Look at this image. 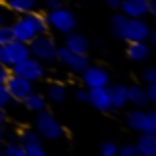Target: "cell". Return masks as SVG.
<instances>
[{
	"instance_id": "cell-1",
	"label": "cell",
	"mask_w": 156,
	"mask_h": 156,
	"mask_svg": "<svg viewBox=\"0 0 156 156\" xmlns=\"http://www.w3.org/2000/svg\"><path fill=\"white\" fill-rule=\"evenodd\" d=\"M10 28H12V38L14 40L30 44L38 34H46L48 32V20L40 12H28V14L20 16Z\"/></svg>"
},
{
	"instance_id": "cell-2",
	"label": "cell",
	"mask_w": 156,
	"mask_h": 156,
	"mask_svg": "<svg viewBox=\"0 0 156 156\" xmlns=\"http://www.w3.org/2000/svg\"><path fill=\"white\" fill-rule=\"evenodd\" d=\"M36 133L40 138H48V140H59L65 134V129L59 121L50 113V111H40L36 117Z\"/></svg>"
},
{
	"instance_id": "cell-3",
	"label": "cell",
	"mask_w": 156,
	"mask_h": 156,
	"mask_svg": "<svg viewBox=\"0 0 156 156\" xmlns=\"http://www.w3.org/2000/svg\"><path fill=\"white\" fill-rule=\"evenodd\" d=\"M46 20H48V28L59 32V34H69V32H73L75 26H77L75 14H73L71 10H67V8H63V6L55 8V10H48Z\"/></svg>"
},
{
	"instance_id": "cell-4",
	"label": "cell",
	"mask_w": 156,
	"mask_h": 156,
	"mask_svg": "<svg viewBox=\"0 0 156 156\" xmlns=\"http://www.w3.org/2000/svg\"><path fill=\"white\" fill-rule=\"evenodd\" d=\"M30 55L36 57L38 61L42 63H48V61L55 59V53H57V44L53 42V38H50L48 34H38L30 44Z\"/></svg>"
},
{
	"instance_id": "cell-5",
	"label": "cell",
	"mask_w": 156,
	"mask_h": 156,
	"mask_svg": "<svg viewBox=\"0 0 156 156\" xmlns=\"http://www.w3.org/2000/svg\"><path fill=\"white\" fill-rule=\"evenodd\" d=\"M10 71L12 73H16V75H20V77H24V79H28V81H40V79H44V75H46V67H44V63L42 61H38L36 57H26V59H22V61H18V63H14L10 67Z\"/></svg>"
},
{
	"instance_id": "cell-6",
	"label": "cell",
	"mask_w": 156,
	"mask_h": 156,
	"mask_svg": "<svg viewBox=\"0 0 156 156\" xmlns=\"http://www.w3.org/2000/svg\"><path fill=\"white\" fill-rule=\"evenodd\" d=\"M30 57V48L28 44L18 42V40H12V42L0 46V63L6 65V67H12L14 63Z\"/></svg>"
},
{
	"instance_id": "cell-7",
	"label": "cell",
	"mask_w": 156,
	"mask_h": 156,
	"mask_svg": "<svg viewBox=\"0 0 156 156\" xmlns=\"http://www.w3.org/2000/svg\"><path fill=\"white\" fill-rule=\"evenodd\" d=\"M148 36H150V26L142 18H126L121 40H125V42H146Z\"/></svg>"
},
{
	"instance_id": "cell-8",
	"label": "cell",
	"mask_w": 156,
	"mask_h": 156,
	"mask_svg": "<svg viewBox=\"0 0 156 156\" xmlns=\"http://www.w3.org/2000/svg\"><path fill=\"white\" fill-rule=\"evenodd\" d=\"M55 59H59V63H63L69 71H75V73H81L85 67L89 65V57L87 53H75L71 50H67L65 46L57 48V53H55Z\"/></svg>"
},
{
	"instance_id": "cell-9",
	"label": "cell",
	"mask_w": 156,
	"mask_h": 156,
	"mask_svg": "<svg viewBox=\"0 0 156 156\" xmlns=\"http://www.w3.org/2000/svg\"><path fill=\"white\" fill-rule=\"evenodd\" d=\"M4 85H6V89H8V93H10L14 103L16 101H24L34 91V83H32V81L24 79V77L16 75V73H12V71H10V75H8V79L4 81Z\"/></svg>"
},
{
	"instance_id": "cell-10",
	"label": "cell",
	"mask_w": 156,
	"mask_h": 156,
	"mask_svg": "<svg viewBox=\"0 0 156 156\" xmlns=\"http://www.w3.org/2000/svg\"><path fill=\"white\" fill-rule=\"evenodd\" d=\"M81 81L87 89H97V87H107L111 83V75L109 71L99 65H91L89 63L87 67L81 71Z\"/></svg>"
},
{
	"instance_id": "cell-11",
	"label": "cell",
	"mask_w": 156,
	"mask_h": 156,
	"mask_svg": "<svg viewBox=\"0 0 156 156\" xmlns=\"http://www.w3.org/2000/svg\"><path fill=\"white\" fill-rule=\"evenodd\" d=\"M121 10L126 18H144L150 14V0H122Z\"/></svg>"
},
{
	"instance_id": "cell-12",
	"label": "cell",
	"mask_w": 156,
	"mask_h": 156,
	"mask_svg": "<svg viewBox=\"0 0 156 156\" xmlns=\"http://www.w3.org/2000/svg\"><path fill=\"white\" fill-rule=\"evenodd\" d=\"M87 103H91V107H95L97 111H111V99H109V91L107 87H97V89H89V99Z\"/></svg>"
},
{
	"instance_id": "cell-13",
	"label": "cell",
	"mask_w": 156,
	"mask_h": 156,
	"mask_svg": "<svg viewBox=\"0 0 156 156\" xmlns=\"http://www.w3.org/2000/svg\"><path fill=\"white\" fill-rule=\"evenodd\" d=\"M107 91H109V99H111L113 109H125L129 105V101H126V85L122 83L107 85Z\"/></svg>"
},
{
	"instance_id": "cell-14",
	"label": "cell",
	"mask_w": 156,
	"mask_h": 156,
	"mask_svg": "<svg viewBox=\"0 0 156 156\" xmlns=\"http://www.w3.org/2000/svg\"><path fill=\"white\" fill-rule=\"evenodd\" d=\"M65 48L75 51V53H87L89 51V40L83 34L73 30L69 34H65Z\"/></svg>"
},
{
	"instance_id": "cell-15",
	"label": "cell",
	"mask_w": 156,
	"mask_h": 156,
	"mask_svg": "<svg viewBox=\"0 0 156 156\" xmlns=\"http://www.w3.org/2000/svg\"><path fill=\"white\" fill-rule=\"evenodd\" d=\"M126 101L130 105L138 107V109H144L148 105V97H146V87L140 85H129L126 87Z\"/></svg>"
},
{
	"instance_id": "cell-16",
	"label": "cell",
	"mask_w": 156,
	"mask_h": 156,
	"mask_svg": "<svg viewBox=\"0 0 156 156\" xmlns=\"http://www.w3.org/2000/svg\"><path fill=\"white\" fill-rule=\"evenodd\" d=\"M126 55L133 61H144V59H148V55H150V48H148L146 42H129Z\"/></svg>"
},
{
	"instance_id": "cell-17",
	"label": "cell",
	"mask_w": 156,
	"mask_h": 156,
	"mask_svg": "<svg viewBox=\"0 0 156 156\" xmlns=\"http://www.w3.org/2000/svg\"><path fill=\"white\" fill-rule=\"evenodd\" d=\"M134 146L138 148V152L142 156H156V136L154 134L142 133L140 136H138V140H136Z\"/></svg>"
},
{
	"instance_id": "cell-18",
	"label": "cell",
	"mask_w": 156,
	"mask_h": 156,
	"mask_svg": "<svg viewBox=\"0 0 156 156\" xmlns=\"http://www.w3.org/2000/svg\"><path fill=\"white\" fill-rule=\"evenodd\" d=\"M8 6V10L16 12V14H28L34 12L38 6V0H4Z\"/></svg>"
},
{
	"instance_id": "cell-19",
	"label": "cell",
	"mask_w": 156,
	"mask_h": 156,
	"mask_svg": "<svg viewBox=\"0 0 156 156\" xmlns=\"http://www.w3.org/2000/svg\"><path fill=\"white\" fill-rule=\"evenodd\" d=\"M22 103H24V107H26L28 111H32V113H40V111L46 109L48 101H46V97H44V95H40V93L32 91L30 95H28L26 99L22 101Z\"/></svg>"
},
{
	"instance_id": "cell-20",
	"label": "cell",
	"mask_w": 156,
	"mask_h": 156,
	"mask_svg": "<svg viewBox=\"0 0 156 156\" xmlns=\"http://www.w3.org/2000/svg\"><path fill=\"white\" fill-rule=\"evenodd\" d=\"M142 122H144V109L134 107L133 111H129V115H126V125H129L130 130L142 133Z\"/></svg>"
},
{
	"instance_id": "cell-21",
	"label": "cell",
	"mask_w": 156,
	"mask_h": 156,
	"mask_svg": "<svg viewBox=\"0 0 156 156\" xmlns=\"http://www.w3.org/2000/svg\"><path fill=\"white\" fill-rule=\"evenodd\" d=\"M48 99L53 101V103H63V101L67 99V89H65V85L51 83L50 87H48Z\"/></svg>"
},
{
	"instance_id": "cell-22",
	"label": "cell",
	"mask_w": 156,
	"mask_h": 156,
	"mask_svg": "<svg viewBox=\"0 0 156 156\" xmlns=\"http://www.w3.org/2000/svg\"><path fill=\"white\" fill-rule=\"evenodd\" d=\"M126 22V16L122 12H117V14L111 16V32L117 40H121V34H122V26Z\"/></svg>"
},
{
	"instance_id": "cell-23",
	"label": "cell",
	"mask_w": 156,
	"mask_h": 156,
	"mask_svg": "<svg viewBox=\"0 0 156 156\" xmlns=\"http://www.w3.org/2000/svg\"><path fill=\"white\" fill-rule=\"evenodd\" d=\"M142 133H146V134H154V136H156V109H152V111H144Z\"/></svg>"
},
{
	"instance_id": "cell-24",
	"label": "cell",
	"mask_w": 156,
	"mask_h": 156,
	"mask_svg": "<svg viewBox=\"0 0 156 156\" xmlns=\"http://www.w3.org/2000/svg\"><path fill=\"white\" fill-rule=\"evenodd\" d=\"M18 142H20L22 146H28V144H34V142H42V138H40V134L36 133V130L26 129V130H20Z\"/></svg>"
},
{
	"instance_id": "cell-25",
	"label": "cell",
	"mask_w": 156,
	"mask_h": 156,
	"mask_svg": "<svg viewBox=\"0 0 156 156\" xmlns=\"http://www.w3.org/2000/svg\"><path fill=\"white\" fill-rule=\"evenodd\" d=\"M0 152H2V156H26L24 146L20 142H6V144H2Z\"/></svg>"
},
{
	"instance_id": "cell-26",
	"label": "cell",
	"mask_w": 156,
	"mask_h": 156,
	"mask_svg": "<svg viewBox=\"0 0 156 156\" xmlns=\"http://www.w3.org/2000/svg\"><path fill=\"white\" fill-rule=\"evenodd\" d=\"M99 152H101V156H117L119 146H117V142H113V140H103L99 144Z\"/></svg>"
},
{
	"instance_id": "cell-27",
	"label": "cell",
	"mask_w": 156,
	"mask_h": 156,
	"mask_svg": "<svg viewBox=\"0 0 156 156\" xmlns=\"http://www.w3.org/2000/svg\"><path fill=\"white\" fill-rule=\"evenodd\" d=\"M24 154L26 156H46V150H44L42 142H34V144L24 146Z\"/></svg>"
},
{
	"instance_id": "cell-28",
	"label": "cell",
	"mask_w": 156,
	"mask_h": 156,
	"mask_svg": "<svg viewBox=\"0 0 156 156\" xmlns=\"http://www.w3.org/2000/svg\"><path fill=\"white\" fill-rule=\"evenodd\" d=\"M10 103H14V101H12L10 93H8V89H6V85L0 83V109H6Z\"/></svg>"
},
{
	"instance_id": "cell-29",
	"label": "cell",
	"mask_w": 156,
	"mask_h": 156,
	"mask_svg": "<svg viewBox=\"0 0 156 156\" xmlns=\"http://www.w3.org/2000/svg\"><path fill=\"white\" fill-rule=\"evenodd\" d=\"M117 156H142V154L138 152V148L134 144H125V146H119Z\"/></svg>"
},
{
	"instance_id": "cell-30",
	"label": "cell",
	"mask_w": 156,
	"mask_h": 156,
	"mask_svg": "<svg viewBox=\"0 0 156 156\" xmlns=\"http://www.w3.org/2000/svg\"><path fill=\"white\" fill-rule=\"evenodd\" d=\"M12 28L8 26V24H2L0 26V46H4V44H8V42H12Z\"/></svg>"
},
{
	"instance_id": "cell-31",
	"label": "cell",
	"mask_w": 156,
	"mask_h": 156,
	"mask_svg": "<svg viewBox=\"0 0 156 156\" xmlns=\"http://www.w3.org/2000/svg\"><path fill=\"white\" fill-rule=\"evenodd\" d=\"M142 81H144L146 85H148V83H154V81H156V67H154V65L142 69Z\"/></svg>"
},
{
	"instance_id": "cell-32",
	"label": "cell",
	"mask_w": 156,
	"mask_h": 156,
	"mask_svg": "<svg viewBox=\"0 0 156 156\" xmlns=\"http://www.w3.org/2000/svg\"><path fill=\"white\" fill-rule=\"evenodd\" d=\"M146 97H148V103H152L156 107V81L154 83H148V87H146Z\"/></svg>"
},
{
	"instance_id": "cell-33",
	"label": "cell",
	"mask_w": 156,
	"mask_h": 156,
	"mask_svg": "<svg viewBox=\"0 0 156 156\" xmlns=\"http://www.w3.org/2000/svg\"><path fill=\"white\" fill-rule=\"evenodd\" d=\"M75 99L79 101V103H87V99H89V89L87 87L77 89V91H75Z\"/></svg>"
},
{
	"instance_id": "cell-34",
	"label": "cell",
	"mask_w": 156,
	"mask_h": 156,
	"mask_svg": "<svg viewBox=\"0 0 156 156\" xmlns=\"http://www.w3.org/2000/svg\"><path fill=\"white\" fill-rule=\"evenodd\" d=\"M8 75H10V67H6V65L0 63V83H4V81L8 79Z\"/></svg>"
},
{
	"instance_id": "cell-35",
	"label": "cell",
	"mask_w": 156,
	"mask_h": 156,
	"mask_svg": "<svg viewBox=\"0 0 156 156\" xmlns=\"http://www.w3.org/2000/svg\"><path fill=\"white\" fill-rule=\"evenodd\" d=\"M63 6V2L61 0H46V8L48 10H55V8Z\"/></svg>"
},
{
	"instance_id": "cell-36",
	"label": "cell",
	"mask_w": 156,
	"mask_h": 156,
	"mask_svg": "<svg viewBox=\"0 0 156 156\" xmlns=\"http://www.w3.org/2000/svg\"><path fill=\"white\" fill-rule=\"evenodd\" d=\"M105 2H107V6H109V8L119 10V8H121V4H122V0H105Z\"/></svg>"
},
{
	"instance_id": "cell-37",
	"label": "cell",
	"mask_w": 156,
	"mask_h": 156,
	"mask_svg": "<svg viewBox=\"0 0 156 156\" xmlns=\"http://www.w3.org/2000/svg\"><path fill=\"white\" fill-rule=\"evenodd\" d=\"M150 14L156 18V0H150Z\"/></svg>"
},
{
	"instance_id": "cell-38",
	"label": "cell",
	"mask_w": 156,
	"mask_h": 156,
	"mask_svg": "<svg viewBox=\"0 0 156 156\" xmlns=\"http://www.w3.org/2000/svg\"><path fill=\"white\" fill-rule=\"evenodd\" d=\"M6 20H8L6 12H4V10H0V26H2V24H6Z\"/></svg>"
},
{
	"instance_id": "cell-39",
	"label": "cell",
	"mask_w": 156,
	"mask_h": 156,
	"mask_svg": "<svg viewBox=\"0 0 156 156\" xmlns=\"http://www.w3.org/2000/svg\"><path fill=\"white\" fill-rule=\"evenodd\" d=\"M6 122V113H4V109H0V125H4Z\"/></svg>"
},
{
	"instance_id": "cell-40",
	"label": "cell",
	"mask_w": 156,
	"mask_h": 156,
	"mask_svg": "<svg viewBox=\"0 0 156 156\" xmlns=\"http://www.w3.org/2000/svg\"><path fill=\"white\" fill-rule=\"evenodd\" d=\"M148 38H150V40H152V42L156 44V28H154V30H150V36H148Z\"/></svg>"
},
{
	"instance_id": "cell-41",
	"label": "cell",
	"mask_w": 156,
	"mask_h": 156,
	"mask_svg": "<svg viewBox=\"0 0 156 156\" xmlns=\"http://www.w3.org/2000/svg\"><path fill=\"white\" fill-rule=\"evenodd\" d=\"M4 136H6V129H4V125H0V138L4 140Z\"/></svg>"
},
{
	"instance_id": "cell-42",
	"label": "cell",
	"mask_w": 156,
	"mask_h": 156,
	"mask_svg": "<svg viewBox=\"0 0 156 156\" xmlns=\"http://www.w3.org/2000/svg\"><path fill=\"white\" fill-rule=\"evenodd\" d=\"M2 144H4V140H2V138H0V148H2Z\"/></svg>"
},
{
	"instance_id": "cell-43",
	"label": "cell",
	"mask_w": 156,
	"mask_h": 156,
	"mask_svg": "<svg viewBox=\"0 0 156 156\" xmlns=\"http://www.w3.org/2000/svg\"><path fill=\"white\" fill-rule=\"evenodd\" d=\"M0 156H2V152H0Z\"/></svg>"
}]
</instances>
